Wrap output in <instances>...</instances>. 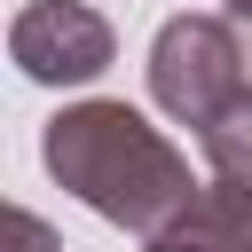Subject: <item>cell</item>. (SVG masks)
<instances>
[{
  "mask_svg": "<svg viewBox=\"0 0 252 252\" xmlns=\"http://www.w3.org/2000/svg\"><path fill=\"white\" fill-rule=\"evenodd\" d=\"M8 55L32 87H87L110 71L118 32L87 8V0H24L8 24Z\"/></svg>",
  "mask_w": 252,
  "mask_h": 252,
  "instance_id": "obj_3",
  "label": "cell"
},
{
  "mask_svg": "<svg viewBox=\"0 0 252 252\" xmlns=\"http://www.w3.org/2000/svg\"><path fill=\"white\" fill-rule=\"evenodd\" d=\"M150 94L181 126H220L252 94V47L236 39V16H165L150 39Z\"/></svg>",
  "mask_w": 252,
  "mask_h": 252,
  "instance_id": "obj_2",
  "label": "cell"
},
{
  "mask_svg": "<svg viewBox=\"0 0 252 252\" xmlns=\"http://www.w3.org/2000/svg\"><path fill=\"white\" fill-rule=\"evenodd\" d=\"M142 252H252V189L244 181L197 189L158 236H142Z\"/></svg>",
  "mask_w": 252,
  "mask_h": 252,
  "instance_id": "obj_4",
  "label": "cell"
},
{
  "mask_svg": "<svg viewBox=\"0 0 252 252\" xmlns=\"http://www.w3.org/2000/svg\"><path fill=\"white\" fill-rule=\"evenodd\" d=\"M8 252H63V236L39 220V213H24V205H8Z\"/></svg>",
  "mask_w": 252,
  "mask_h": 252,
  "instance_id": "obj_6",
  "label": "cell"
},
{
  "mask_svg": "<svg viewBox=\"0 0 252 252\" xmlns=\"http://www.w3.org/2000/svg\"><path fill=\"white\" fill-rule=\"evenodd\" d=\"M228 16H236V24H252V0H228Z\"/></svg>",
  "mask_w": 252,
  "mask_h": 252,
  "instance_id": "obj_7",
  "label": "cell"
},
{
  "mask_svg": "<svg viewBox=\"0 0 252 252\" xmlns=\"http://www.w3.org/2000/svg\"><path fill=\"white\" fill-rule=\"evenodd\" d=\"M39 158L87 213H102L110 228H134V236H158L197 197L189 158L134 102H63L39 134Z\"/></svg>",
  "mask_w": 252,
  "mask_h": 252,
  "instance_id": "obj_1",
  "label": "cell"
},
{
  "mask_svg": "<svg viewBox=\"0 0 252 252\" xmlns=\"http://www.w3.org/2000/svg\"><path fill=\"white\" fill-rule=\"evenodd\" d=\"M197 142H205V158H213V181H244V189H252V94H244L220 126H205Z\"/></svg>",
  "mask_w": 252,
  "mask_h": 252,
  "instance_id": "obj_5",
  "label": "cell"
}]
</instances>
